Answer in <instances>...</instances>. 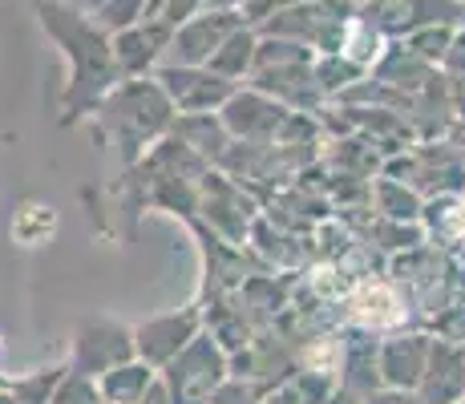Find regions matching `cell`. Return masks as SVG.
Listing matches in <instances>:
<instances>
[{
    "label": "cell",
    "mask_w": 465,
    "mask_h": 404,
    "mask_svg": "<svg viewBox=\"0 0 465 404\" xmlns=\"http://www.w3.org/2000/svg\"><path fill=\"white\" fill-rule=\"evenodd\" d=\"M352 311H356V320L372 323V328L401 320V303H397V295H392L389 287H364V291L352 300Z\"/></svg>",
    "instance_id": "6da1fadb"
},
{
    "label": "cell",
    "mask_w": 465,
    "mask_h": 404,
    "mask_svg": "<svg viewBox=\"0 0 465 404\" xmlns=\"http://www.w3.org/2000/svg\"><path fill=\"white\" fill-rule=\"evenodd\" d=\"M308 360H312V364H328V360H332V348H320V352H312Z\"/></svg>",
    "instance_id": "3957f363"
},
{
    "label": "cell",
    "mask_w": 465,
    "mask_h": 404,
    "mask_svg": "<svg viewBox=\"0 0 465 404\" xmlns=\"http://www.w3.org/2000/svg\"><path fill=\"white\" fill-rule=\"evenodd\" d=\"M53 227H57V219H53L49 206H25V211L13 219V239L37 247V242H45L53 235Z\"/></svg>",
    "instance_id": "7a4b0ae2"
}]
</instances>
